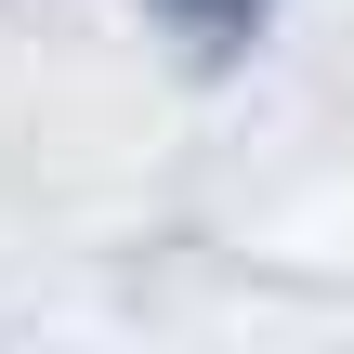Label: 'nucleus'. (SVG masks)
Instances as JSON below:
<instances>
[{"mask_svg": "<svg viewBox=\"0 0 354 354\" xmlns=\"http://www.w3.org/2000/svg\"><path fill=\"white\" fill-rule=\"evenodd\" d=\"M158 13H171L197 53H236V39H263V13H276V0H158Z\"/></svg>", "mask_w": 354, "mask_h": 354, "instance_id": "1", "label": "nucleus"}]
</instances>
